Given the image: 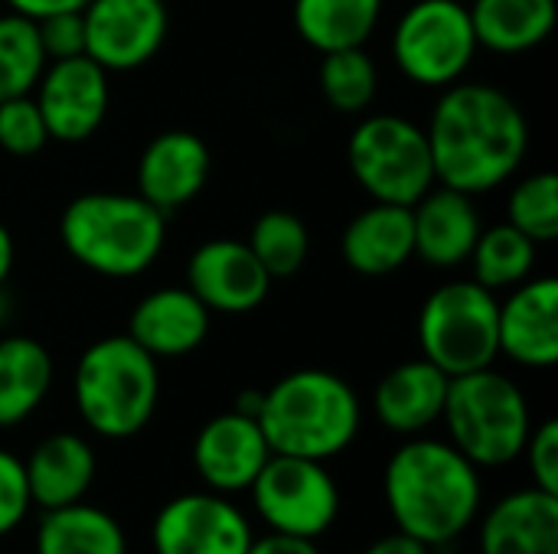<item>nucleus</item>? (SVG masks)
<instances>
[{
	"label": "nucleus",
	"instance_id": "nucleus-14",
	"mask_svg": "<svg viewBox=\"0 0 558 554\" xmlns=\"http://www.w3.org/2000/svg\"><path fill=\"white\" fill-rule=\"evenodd\" d=\"M186 287L209 307V313H248L265 304L271 278L245 242L213 238L190 255Z\"/></svg>",
	"mask_w": 558,
	"mask_h": 554
},
{
	"label": "nucleus",
	"instance_id": "nucleus-34",
	"mask_svg": "<svg viewBox=\"0 0 558 554\" xmlns=\"http://www.w3.org/2000/svg\"><path fill=\"white\" fill-rule=\"evenodd\" d=\"M29 509L33 500H29L23 460L0 447V539L16 532L20 522L29 516Z\"/></svg>",
	"mask_w": 558,
	"mask_h": 554
},
{
	"label": "nucleus",
	"instance_id": "nucleus-37",
	"mask_svg": "<svg viewBox=\"0 0 558 554\" xmlns=\"http://www.w3.org/2000/svg\"><path fill=\"white\" fill-rule=\"evenodd\" d=\"M245 554H320L314 539H298V535H281V532H268L262 539H252Z\"/></svg>",
	"mask_w": 558,
	"mask_h": 554
},
{
	"label": "nucleus",
	"instance_id": "nucleus-28",
	"mask_svg": "<svg viewBox=\"0 0 558 554\" xmlns=\"http://www.w3.org/2000/svg\"><path fill=\"white\" fill-rule=\"evenodd\" d=\"M536 258H539V245L526 238L520 229H513L510 222H500L477 235L468 264H471V278L481 287L500 294L533 278Z\"/></svg>",
	"mask_w": 558,
	"mask_h": 554
},
{
	"label": "nucleus",
	"instance_id": "nucleus-17",
	"mask_svg": "<svg viewBox=\"0 0 558 554\" xmlns=\"http://www.w3.org/2000/svg\"><path fill=\"white\" fill-rule=\"evenodd\" d=\"M209 147L193 131L157 134L137 160V196L170 216L193 202L209 180Z\"/></svg>",
	"mask_w": 558,
	"mask_h": 554
},
{
	"label": "nucleus",
	"instance_id": "nucleus-38",
	"mask_svg": "<svg viewBox=\"0 0 558 554\" xmlns=\"http://www.w3.org/2000/svg\"><path fill=\"white\" fill-rule=\"evenodd\" d=\"M13 13H23L29 20H43L49 13H62V10H82L88 0H7Z\"/></svg>",
	"mask_w": 558,
	"mask_h": 554
},
{
	"label": "nucleus",
	"instance_id": "nucleus-9",
	"mask_svg": "<svg viewBox=\"0 0 558 554\" xmlns=\"http://www.w3.org/2000/svg\"><path fill=\"white\" fill-rule=\"evenodd\" d=\"M477 49L471 13L461 0H415L392 29L396 65L422 88L461 82Z\"/></svg>",
	"mask_w": 558,
	"mask_h": 554
},
{
	"label": "nucleus",
	"instance_id": "nucleus-1",
	"mask_svg": "<svg viewBox=\"0 0 558 554\" xmlns=\"http://www.w3.org/2000/svg\"><path fill=\"white\" fill-rule=\"evenodd\" d=\"M435 183L468 196L504 186L530 150V124L523 108L500 88L484 82H454L425 127Z\"/></svg>",
	"mask_w": 558,
	"mask_h": 554
},
{
	"label": "nucleus",
	"instance_id": "nucleus-10",
	"mask_svg": "<svg viewBox=\"0 0 558 554\" xmlns=\"http://www.w3.org/2000/svg\"><path fill=\"white\" fill-rule=\"evenodd\" d=\"M248 493L258 519L281 535L317 542L340 516V487L320 460L271 454Z\"/></svg>",
	"mask_w": 558,
	"mask_h": 554
},
{
	"label": "nucleus",
	"instance_id": "nucleus-22",
	"mask_svg": "<svg viewBox=\"0 0 558 554\" xmlns=\"http://www.w3.org/2000/svg\"><path fill=\"white\" fill-rule=\"evenodd\" d=\"M23 470H26L33 506L46 513V509L82 503L95 483L98 460H95V447L82 434L59 431V434L43 438L29 451V457L23 460Z\"/></svg>",
	"mask_w": 558,
	"mask_h": 554
},
{
	"label": "nucleus",
	"instance_id": "nucleus-12",
	"mask_svg": "<svg viewBox=\"0 0 558 554\" xmlns=\"http://www.w3.org/2000/svg\"><path fill=\"white\" fill-rule=\"evenodd\" d=\"M252 539L245 513L213 490L173 496L150 526L154 554H245Z\"/></svg>",
	"mask_w": 558,
	"mask_h": 554
},
{
	"label": "nucleus",
	"instance_id": "nucleus-30",
	"mask_svg": "<svg viewBox=\"0 0 558 554\" xmlns=\"http://www.w3.org/2000/svg\"><path fill=\"white\" fill-rule=\"evenodd\" d=\"M245 245L275 281V278H291L304 268L307 251H311V235H307V225L294 212L271 209L255 219Z\"/></svg>",
	"mask_w": 558,
	"mask_h": 554
},
{
	"label": "nucleus",
	"instance_id": "nucleus-24",
	"mask_svg": "<svg viewBox=\"0 0 558 554\" xmlns=\"http://www.w3.org/2000/svg\"><path fill=\"white\" fill-rule=\"evenodd\" d=\"M468 13L481 49L520 56L553 36L558 0H474Z\"/></svg>",
	"mask_w": 558,
	"mask_h": 554
},
{
	"label": "nucleus",
	"instance_id": "nucleus-41",
	"mask_svg": "<svg viewBox=\"0 0 558 554\" xmlns=\"http://www.w3.org/2000/svg\"><path fill=\"white\" fill-rule=\"evenodd\" d=\"M262 402H265V392L248 389V392H239V398H235L232 411H239V415H245V418H255V421H258V415H262Z\"/></svg>",
	"mask_w": 558,
	"mask_h": 554
},
{
	"label": "nucleus",
	"instance_id": "nucleus-29",
	"mask_svg": "<svg viewBox=\"0 0 558 554\" xmlns=\"http://www.w3.org/2000/svg\"><path fill=\"white\" fill-rule=\"evenodd\" d=\"M317 78H320V91L327 104L340 114L369 111L379 91V69L363 46L324 52Z\"/></svg>",
	"mask_w": 558,
	"mask_h": 554
},
{
	"label": "nucleus",
	"instance_id": "nucleus-13",
	"mask_svg": "<svg viewBox=\"0 0 558 554\" xmlns=\"http://www.w3.org/2000/svg\"><path fill=\"white\" fill-rule=\"evenodd\" d=\"M33 101L46 121L49 140L82 144L101 127L108 114V72L88 56L46 62L33 88Z\"/></svg>",
	"mask_w": 558,
	"mask_h": 554
},
{
	"label": "nucleus",
	"instance_id": "nucleus-40",
	"mask_svg": "<svg viewBox=\"0 0 558 554\" xmlns=\"http://www.w3.org/2000/svg\"><path fill=\"white\" fill-rule=\"evenodd\" d=\"M13 258H16V248H13V235L10 229L0 222V287L10 281V271H13Z\"/></svg>",
	"mask_w": 558,
	"mask_h": 554
},
{
	"label": "nucleus",
	"instance_id": "nucleus-18",
	"mask_svg": "<svg viewBox=\"0 0 558 554\" xmlns=\"http://www.w3.org/2000/svg\"><path fill=\"white\" fill-rule=\"evenodd\" d=\"M412 232H415V258L448 271L468 264L474 242L484 232V222L474 206V196L435 183L412 206Z\"/></svg>",
	"mask_w": 558,
	"mask_h": 554
},
{
	"label": "nucleus",
	"instance_id": "nucleus-11",
	"mask_svg": "<svg viewBox=\"0 0 558 554\" xmlns=\"http://www.w3.org/2000/svg\"><path fill=\"white\" fill-rule=\"evenodd\" d=\"M85 56L105 72H131L147 65L167 42L170 13L163 0H88Z\"/></svg>",
	"mask_w": 558,
	"mask_h": 554
},
{
	"label": "nucleus",
	"instance_id": "nucleus-5",
	"mask_svg": "<svg viewBox=\"0 0 558 554\" xmlns=\"http://www.w3.org/2000/svg\"><path fill=\"white\" fill-rule=\"evenodd\" d=\"M72 398L78 418L92 434L128 441L141 434L160 402L157 359L141 349L128 333L92 343L72 376Z\"/></svg>",
	"mask_w": 558,
	"mask_h": 554
},
{
	"label": "nucleus",
	"instance_id": "nucleus-33",
	"mask_svg": "<svg viewBox=\"0 0 558 554\" xmlns=\"http://www.w3.org/2000/svg\"><path fill=\"white\" fill-rule=\"evenodd\" d=\"M46 144H49V131L33 95L0 101V150L13 157H33Z\"/></svg>",
	"mask_w": 558,
	"mask_h": 554
},
{
	"label": "nucleus",
	"instance_id": "nucleus-6",
	"mask_svg": "<svg viewBox=\"0 0 558 554\" xmlns=\"http://www.w3.org/2000/svg\"><path fill=\"white\" fill-rule=\"evenodd\" d=\"M441 421L451 444L477 470H497L520 460L533 431L523 389L494 366L451 379Z\"/></svg>",
	"mask_w": 558,
	"mask_h": 554
},
{
	"label": "nucleus",
	"instance_id": "nucleus-16",
	"mask_svg": "<svg viewBox=\"0 0 558 554\" xmlns=\"http://www.w3.org/2000/svg\"><path fill=\"white\" fill-rule=\"evenodd\" d=\"M500 356L526 369H553L558 362V281L526 278L497 313Z\"/></svg>",
	"mask_w": 558,
	"mask_h": 554
},
{
	"label": "nucleus",
	"instance_id": "nucleus-31",
	"mask_svg": "<svg viewBox=\"0 0 558 554\" xmlns=\"http://www.w3.org/2000/svg\"><path fill=\"white\" fill-rule=\"evenodd\" d=\"M46 69V52L39 46L36 20L23 13L0 16V101L33 95Z\"/></svg>",
	"mask_w": 558,
	"mask_h": 554
},
{
	"label": "nucleus",
	"instance_id": "nucleus-20",
	"mask_svg": "<svg viewBox=\"0 0 558 554\" xmlns=\"http://www.w3.org/2000/svg\"><path fill=\"white\" fill-rule=\"evenodd\" d=\"M448 385H451V379L425 356L399 362L396 369H389L379 379L376 395H373L379 424L399 438L425 434L428 428H435L441 421Z\"/></svg>",
	"mask_w": 558,
	"mask_h": 554
},
{
	"label": "nucleus",
	"instance_id": "nucleus-35",
	"mask_svg": "<svg viewBox=\"0 0 558 554\" xmlns=\"http://www.w3.org/2000/svg\"><path fill=\"white\" fill-rule=\"evenodd\" d=\"M36 33H39V46L46 52V62L85 56V20H82V10L49 13V16L36 20Z\"/></svg>",
	"mask_w": 558,
	"mask_h": 554
},
{
	"label": "nucleus",
	"instance_id": "nucleus-39",
	"mask_svg": "<svg viewBox=\"0 0 558 554\" xmlns=\"http://www.w3.org/2000/svg\"><path fill=\"white\" fill-rule=\"evenodd\" d=\"M363 554H432V549L422 545L418 539H412V535H405V532L396 529V532L383 535L379 542H373Z\"/></svg>",
	"mask_w": 558,
	"mask_h": 554
},
{
	"label": "nucleus",
	"instance_id": "nucleus-7",
	"mask_svg": "<svg viewBox=\"0 0 558 554\" xmlns=\"http://www.w3.org/2000/svg\"><path fill=\"white\" fill-rule=\"evenodd\" d=\"M500 300L474 278L448 281L428 294L418 313V346L448 379L487 369L500 356Z\"/></svg>",
	"mask_w": 558,
	"mask_h": 554
},
{
	"label": "nucleus",
	"instance_id": "nucleus-42",
	"mask_svg": "<svg viewBox=\"0 0 558 554\" xmlns=\"http://www.w3.org/2000/svg\"><path fill=\"white\" fill-rule=\"evenodd\" d=\"M7 317H10V300H7V291L0 287V327L7 323Z\"/></svg>",
	"mask_w": 558,
	"mask_h": 554
},
{
	"label": "nucleus",
	"instance_id": "nucleus-19",
	"mask_svg": "<svg viewBox=\"0 0 558 554\" xmlns=\"http://www.w3.org/2000/svg\"><path fill=\"white\" fill-rule=\"evenodd\" d=\"M128 336L154 359L186 356L209 336V307L186 284L157 287L134 304Z\"/></svg>",
	"mask_w": 558,
	"mask_h": 554
},
{
	"label": "nucleus",
	"instance_id": "nucleus-25",
	"mask_svg": "<svg viewBox=\"0 0 558 554\" xmlns=\"http://www.w3.org/2000/svg\"><path fill=\"white\" fill-rule=\"evenodd\" d=\"M52 389V356L33 336L0 340V428L23 424Z\"/></svg>",
	"mask_w": 558,
	"mask_h": 554
},
{
	"label": "nucleus",
	"instance_id": "nucleus-3",
	"mask_svg": "<svg viewBox=\"0 0 558 554\" xmlns=\"http://www.w3.org/2000/svg\"><path fill=\"white\" fill-rule=\"evenodd\" d=\"M258 424L271 454L324 464L356 441L363 408L353 385L337 372L298 369L265 392Z\"/></svg>",
	"mask_w": 558,
	"mask_h": 554
},
{
	"label": "nucleus",
	"instance_id": "nucleus-23",
	"mask_svg": "<svg viewBox=\"0 0 558 554\" xmlns=\"http://www.w3.org/2000/svg\"><path fill=\"white\" fill-rule=\"evenodd\" d=\"M481 554H558V496L536 487L504 496L481 522Z\"/></svg>",
	"mask_w": 558,
	"mask_h": 554
},
{
	"label": "nucleus",
	"instance_id": "nucleus-2",
	"mask_svg": "<svg viewBox=\"0 0 558 554\" xmlns=\"http://www.w3.org/2000/svg\"><path fill=\"white\" fill-rule=\"evenodd\" d=\"M386 509L399 532L428 549L458 542L481 516V470L451 444L409 438L383 473Z\"/></svg>",
	"mask_w": 558,
	"mask_h": 554
},
{
	"label": "nucleus",
	"instance_id": "nucleus-21",
	"mask_svg": "<svg viewBox=\"0 0 558 554\" xmlns=\"http://www.w3.org/2000/svg\"><path fill=\"white\" fill-rule=\"evenodd\" d=\"M343 264L363 278H386L415 258L412 206L373 202L356 212L340 235Z\"/></svg>",
	"mask_w": 558,
	"mask_h": 554
},
{
	"label": "nucleus",
	"instance_id": "nucleus-27",
	"mask_svg": "<svg viewBox=\"0 0 558 554\" xmlns=\"http://www.w3.org/2000/svg\"><path fill=\"white\" fill-rule=\"evenodd\" d=\"M386 0H294V26L301 39L324 52L363 46L379 26Z\"/></svg>",
	"mask_w": 558,
	"mask_h": 554
},
{
	"label": "nucleus",
	"instance_id": "nucleus-8",
	"mask_svg": "<svg viewBox=\"0 0 558 554\" xmlns=\"http://www.w3.org/2000/svg\"><path fill=\"white\" fill-rule=\"evenodd\" d=\"M347 160L373 202L415 206L435 186L425 127L402 114H366L350 134Z\"/></svg>",
	"mask_w": 558,
	"mask_h": 554
},
{
	"label": "nucleus",
	"instance_id": "nucleus-15",
	"mask_svg": "<svg viewBox=\"0 0 558 554\" xmlns=\"http://www.w3.org/2000/svg\"><path fill=\"white\" fill-rule=\"evenodd\" d=\"M268 457L271 447L262 434V424L239 411L209 418L193 441V467L199 480L206 483V490L222 496L245 493Z\"/></svg>",
	"mask_w": 558,
	"mask_h": 554
},
{
	"label": "nucleus",
	"instance_id": "nucleus-32",
	"mask_svg": "<svg viewBox=\"0 0 558 554\" xmlns=\"http://www.w3.org/2000/svg\"><path fill=\"white\" fill-rule=\"evenodd\" d=\"M507 222L536 245L558 238V176L553 170L523 176L507 199Z\"/></svg>",
	"mask_w": 558,
	"mask_h": 554
},
{
	"label": "nucleus",
	"instance_id": "nucleus-26",
	"mask_svg": "<svg viewBox=\"0 0 558 554\" xmlns=\"http://www.w3.org/2000/svg\"><path fill=\"white\" fill-rule=\"evenodd\" d=\"M36 554H128L121 522L92 503L46 509L36 526Z\"/></svg>",
	"mask_w": 558,
	"mask_h": 554
},
{
	"label": "nucleus",
	"instance_id": "nucleus-4",
	"mask_svg": "<svg viewBox=\"0 0 558 554\" xmlns=\"http://www.w3.org/2000/svg\"><path fill=\"white\" fill-rule=\"evenodd\" d=\"M59 238L92 274L124 281L144 274L160 258L167 216L137 193H85L65 206Z\"/></svg>",
	"mask_w": 558,
	"mask_h": 554
},
{
	"label": "nucleus",
	"instance_id": "nucleus-36",
	"mask_svg": "<svg viewBox=\"0 0 558 554\" xmlns=\"http://www.w3.org/2000/svg\"><path fill=\"white\" fill-rule=\"evenodd\" d=\"M523 457L530 464L533 487L558 496V421H543L530 431Z\"/></svg>",
	"mask_w": 558,
	"mask_h": 554
}]
</instances>
